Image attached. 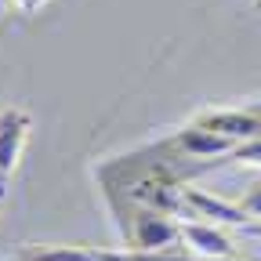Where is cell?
Returning <instances> with one entry per match:
<instances>
[{"label": "cell", "mask_w": 261, "mask_h": 261, "mask_svg": "<svg viewBox=\"0 0 261 261\" xmlns=\"http://www.w3.org/2000/svg\"><path fill=\"white\" fill-rule=\"evenodd\" d=\"M181 240V221H174L167 211L142 207L127 221V250H167Z\"/></svg>", "instance_id": "1"}, {"label": "cell", "mask_w": 261, "mask_h": 261, "mask_svg": "<svg viewBox=\"0 0 261 261\" xmlns=\"http://www.w3.org/2000/svg\"><path fill=\"white\" fill-rule=\"evenodd\" d=\"M29 130H33V116L25 109H18V106L0 109V200L8 196L11 174H15L18 160L25 152V142H29Z\"/></svg>", "instance_id": "2"}, {"label": "cell", "mask_w": 261, "mask_h": 261, "mask_svg": "<svg viewBox=\"0 0 261 261\" xmlns=\"http://www.w3.org/2000/svg\"><path fill=\"white\" fill-rule=\"evenodd\" d=\"M181 207L189 211L192 221H211V225H232V228H247L250 218L240 203H228L221 196L207 192V189H192L185 185L181 189Z\"/></svg>", "instance_id": "3"}, {"label": "cell", "mask_w": 261, "mask_h": 261, "mask_svg": "<svg viewBox=\"0 0 261 261\" xmlns=\"http://www.w3.org/2000/svg\"><path fill=\"white\" fill-rule=\"evenodd\" d=\"M192 123H200L214 135L228 138V142H250V138H261V120L243 113V109H207V113H196Z\"/></svg>", "instance_id": "4"}, {"label": "cell", "mask_w": 261, "mask_h": 261, "mask_svg": "<svg viewBox=\"0 0 261 261\" xmlns=\"http://www.w3.org/2000/svg\"><path fill=\"white\" fill-rule=\"evenodd\" d=\"M181 243L196 254V257H228V254H236V247H232V240H228L218 225H211V221H181Z\"/></svg>", "instance_id": "5"}, {"label": "cell", "mask_w": 261, "mask_h": 261, "mask_svg": "<svg viewBox=\"0 0 261 261\" xmlns=\"http://www.w3.org/2000/svg\"><path fill=\"white\" fill-rule=\"evenodd\" d=\"M174 145L185 152V156H196V160H214V156H232L236 142H228L214 130L200 127V123H189L174 135Z\"/></svg>", "instance_id": "6"}, {"label": "cell", "mask_w": 261, "mask_h": 261, "mask_svg": "<svg viewBox=\"0 0 261 261\" xmlns=\"http://www.w3.org/2000/svg\"><path fill=\"white\" fill-rule=\"evenodd\" d=\"M22 261H116V250H98V247H80V243H29L22 254Z\"/></svg>", "instance_id": "7"}, {"label": "cell", "mask_w": 261, "mask_h": 261, "mask_svg": "<svg viewBox=\"0 0 261 261\" xmlns=\"http://www.w3.org/2000/svg\"><path fill=\"white\" fill-rule=\"evenodd\" d=\"M116 261H192L174 250H116Z\"/></svg>", "instance_id": "8"}, {"label": "cell", "mask_w": 261, "mask_h": 261, "mask_svg": "<svg viewBox=\"0 0 261 261\" xmlns=\"http://www.w3.org/2000/svg\"><path fill=\"white\" fill-rule=\"evenodd\" d=\"M232 160H240L243 167H261V138L240 142V145L232 149Z\"/></svg>", "instance_id": "9"}, {"label": "cell", "mask_w": 261, "mask_h": 261, "mask_svg": "<svg viewBox=\"0 0 261 261\" xmlns=\"http://www.w3.org/2000/svg\"><path fill=\"white\" fill-rule=\"evenodd\" d=\"M240 207L247 211V218H250V221H261V181H257V185H250V192L240 200Z\"/></svg>", "instance_id": "10"}, {"label": "cell", "mask_w": 261, "mask_h": 261, "mask_svg": "<svg viewBox=\"0 0 261 261\" xmlns=\"http://www.w3.org/2000/svg\"><path fill=\"white\" fill-rule=\"evenodd\" d=\"M8 4H11V8H18V11H25V15H29V11H40V8H44V4H47V0H8Z\"/></svg>", "instance_id": "11"}, {"label": "cell", "mask_w": 261, "mask_h": 261, "mask_svg": "<svg viewBox=\"0 0 261 261\" xmlns=\"http://www.w3.org/2000/svg\"><path fill=\"white\" fill-rule=\"evenodd\" d=\"M243 232H247V236H257V240H261V221H250V225L243 228Z\"/></svg>", "instance_id": "12"}, {"label": "cell", "mask_w": 261, "mask_h": 261, "mask_svg": "<svg viewBox=\"0 0 261 261\" xmlns=\"http://www.w3.org/2000/svg\"><path fill=\"white\" fill-rule=\"evenodd\" d=\"M203 261H243V257H236V254H228V257H203Z\"/></svg>", "instance_id": "13"}, {"label": "cell", "mask_w": 261, "mask_h": 261, "mask_svg": "<svg viewBox=\"0 0 261 261\" xmlns=\"http://www.w3.org/2000/svg\"><path fill=\"white\" fill-rule=\"evenodd\" d=\"M254 11H261V0H254Z\"/></svg>", "instance_id": "14"}, {"label": "cell", "mask_w": 261, "mask_h": 261, "mask_svg": "<svg viewBox=\"0 0 261 261\" xmlns=\"http://www.w3.org/2000/svg\"><path fill=\"white\" fill-rule=\"evenodd\" d=\"M4 4H8V0H0V8H4Z\"/></svg>", "instance_id": "15"}, {"label": "cell", "mask_w": 261, "mask_h": 261, "mask_svg": "<svg viewBox=\"0 0 261 261\" xmlns=\"http://www.w3.org/2000/svg\"><path fill=\"white\" fill-rule=\"evenodd\" d=\"M0 261H4V257H0Z\"/></svg>", "instance_id": "16"}]
</instances>
